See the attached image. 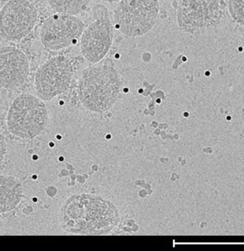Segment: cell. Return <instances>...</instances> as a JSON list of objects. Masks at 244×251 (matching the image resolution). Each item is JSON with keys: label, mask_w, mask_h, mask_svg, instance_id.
Masks as SVG:
<instances>
[{"label": "cell", "mask_w": 244, "mask_h": 251, "mask_svg": "<svg viewBox=\"0 0 244 251\" xmlns=\"http://www.w3.org/2000/svg\"><path fill=\"white\" fill-rule=\"evenodd\" d=\"M84 30V23L76 16L56 13L43 22L40 39L47 50L58 51L72 46Z\"/></svg>", "instance_id": "8"}, {"label": "cell", "mask_w": 244, "mask_h": 251, "mask_svg": "<svg viewBox=\"0 0 244 251\" xmlns=\"http://www.w3.org/2000/svg\"><path fill=\"white\" fill-rule=\"evenodd\" d=\"M158 14V0H121L114 12V21L122 34L136 37L152 29Z\"/></svg>", "instance_id": "4"}, {"label": "cell", "mask_w": 244, "mask_h": 251, "mask_svg": "<svg viewBox=\"0 0 244 251\" xmlns=\"http://www.w3.org/2000/svg\"><path fill=\"white\" fill-rule=\"evenodd\" d=\"M228 11L236 23L244 26V0H228Z\"/></svg>", "instance_id": "13"}, {"label": "cell", "mask_w": 244, "mask_h": 251, "mask_svg": "<svg viewBox=\"0 0 244 251\" xmlns=\"http://www.w3.org/2000/svg\"><path fill=\"white\" fill-rule=\"evenodd\" d=\"M101 1H105V2L114 3L119 2V1H121V0H101Z\"/></svg>", "instance_id": "14"}, {"label": "cell", "mask_w": 244, "mask_h": 251, "mask_svg": "<svg viewBox=\"0 0 244 251\" xmlns=\"http://www.w3.org/2000/svg\"><path fill=\"white\" fill-rule=\"evenodd\" d=\"M0 79L2 89H17L26 83L30 73V64L26 54L11 46L1 48Z\"/></svg>", "instance_id": "10"}, {"label": "cell", "mask_w": 244, "mask_h": 251, "mask_svg": "<svg viewBox=\"0 0 244 251\" xmlns=\"http://www.w3.org/2000/svg\"><path fill=\"white\" fill-rule=\"evenodd\" d=\"M50 7L56 13L76 15L84 11L90 0H47Z\"/></svg>", "instance_id": "12"}, {"label": "cell", "mask_w": 244, "mask_h": 251, "mask_svg": "<svg viewBox=\"0 0 244 251\" xmlns=\"http://www.w3.org/2000/svg\"><path fill=\"white\" fill-rule=\"evenodd\" d=\"M93 21L85 29L80 39V50L85 59L98 64L109 51L113 41V25L108 9L97 5L93 11Z\"/></svg>", "instance_id": "5"}, {"label": "cell", "mask_w": 244, "mask_h": 251, "mask_svg": "<svg viewBox=\"0 0 244 251\" xmlns=\"http://www.w3.org/2000/svg\"><path fill=\"white\" fill-rule=\"evenodd\" d=\"M72 77L71 61L64 56H54L36 71L34 79L36 94L43 101L51 100L67 91Z\"/></svg>", "instance_id": "6"}, {"label": "cell", "mask_w": 244, "mask_h": 251, "mask_svg": "<svg viewBox=\"0 0 244 251\" xmlns=\"http://www.w3.org/2000/svg\"><path fill=\"white\" fill-rule=\"evenodd\" d=\"M122 84L116 68L110 62L103 61L83 71L78 84V96L89 110L104 112L116 102Z\"/></svg>", "instance_id": "2"}, {"label": "cell", "mask_w": 244, "mask_h": 251, "mask_svg": "<svg viewBox=\"0 0 244 251\" xmlns=\"http://www.w3.org/2000/svg\"><path fill=\"white\" fill-rule=\"evenodd\" d=\"M48 110L43 100L23 94L13 100L7 115V127L13 135L32 139L41 134L48 124Z\"/></svg>", "instance_id": "3"}, {"label": "cell", "mask_w": 244, "mask_h": 251, "mask_svg": "<svg viewBox=\"0 0 244 251\" xmlns=\"http://www.w3.org/2000/svg\"><path fill=\"white\" fill-rule=\"evenodd\" d=\"M220 15V0H182L177 22L182 29L193 32L214 25Z\"/></svg>", "instance_id": "9"}, {"label": "cell", "mask_w": 244, "mask_h": 251, "mask_svg": "<svg viewBox=\"0 0 244 251\" xmlns=\"http://www.w3.org/2000/svg\"><path fill=\"white\" fill-rule=\"evenodd\" d=\"M60 222L63 230L69 233L108 234L118 225L120 213L109 201L80 194L71 196L63 204Z\"/></svg>", "instance_id": "1"}, {"label": "cell", "mask_w": 244, "mask_h": 251, "mask_svg": "<svg viewBox=\"0 0 244 251\" xmlns=\"http://www.w3.org/2000/svg\"><path fill=\"white\" fill-rule=\"evenodd\" d=\"M22 186L12 177L1 178V212L12 210L21 200Z\"/></svg>", "instance_id": "11"}, {"label": "cell", "mask_w": 244, "mask_h": 251, "mask_svg": "<svg viewBox=\"0 0 244 251\" xmlns=\"http://www.w3.org/2000/svg\"><path fill=\"white\" fill-rule=\"evenodd\" d=\"M38 11L29 0H9L1 10L0 29L2 39L18 42L34 29Z\"/></svg>", "instance_id": "7"}]
</instances>
